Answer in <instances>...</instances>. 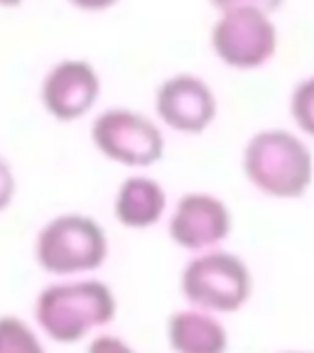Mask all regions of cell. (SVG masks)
<instances>
[{
    "label": "cell",
    "instance_id": "4",
    "mask_svg": "<svg viewBox=\"0 0 314 353\" xmlns=\"http://www.w3.org/2000/svg\"><path fill=\"white\" fill-rule=\"evenodd\" d=\"M177 285H179L182 304L204 309L226 319L231 314H238L243 307H248L255 280L246 258L221 245V248L189 255L179 270Z\"/></svg>",
    "mask_w": 314,
    "mask_h": 353
},
{
    "label": "cell",
    "instance_id": "8",
    "mask_svg": "<svg viewBox=\"0 0 314 353\" xmlns=\"http://www.w3.org/2000/svg\"><path fill=\"white\" fill-rule=\"evenodd\" d=\"M219 94L197 72H175L157 81L153 91V116L165 132L197 138L211 130L219 118Z\"/></svg>",
    "mask_w": 314,
    "mask_h": 353
},
{
    "label": "cell",
    "instance_id": "6",
    "mask_svg": "<svg viewBox=\"0 0 314 353\" xmlns=\"http://www.w3.org/2000/svg\"><path fill=\"white\" fill-rule=\"evenodd\" d=\"M209 50L224 69L238 74L260 72L280 52L275 15L255 8L216 10L209 28Z\"/></svg>",
    "mask_w": 314,
    "mask_h": 353
},
{
    "label": "cell",
    "instance_id": "16",
    "mask_svg": "<svg viewBox=\"0 0 314 353\" xmlns=\"http://www.w3.org/2000/svg\"><path fill=\"white\" fill-rule=\"evenodd\" d=\"M211 8L216 10H231V8H255V10H265V12H277L282 10L287 0H206Z\"/></svg>",
    "mask_w": 314,
    "mask_h": 353
},
{
    "label": "cell",
    "instance_id": "1",
    "mask_svg": "<svg viewBox=\"0 0 314 353\" xmlns=\"http://www.w3.org/2000/svg\"><path fill=\"white\" fill-rule=\"evenodd\" d=\"M116 316V290L99 275H81L52 277L39 287L30 319L50 343L74 346L106 331Z\"/></svg>",
    "mask_w": 314,
    "mask_h": 353
},
{
    "label": "cell",
    "instance_id": "11",
    "mask_svg": "<svg viewBox=\"0 0 314 353\" xmlns=\"http://www.w3.org/2000/svg\"><path fill=\"white\" fill-rule=\"evenodd\" d=\"M165 343L172 353H228L231 334L224 316L182 304L167 316Z\"/></svg>",
    "mask_w": 314,
    "mask_h": 353
},
{
    "label": "cell",
    "instance_id": "9",
    "mask_svg": "<svg viewBox=\"0 0 314 353\" xmlns=\"http://www.w3.org/2000/svg\"><path fill=\"white\" fill-rule=\"evenodd\" d=\"M167 238L187 255L226 245L233 233V211L224 196L206 189L184 192L165 216Z\"/></svg>",
    "mask_w": 314,
    "mask_h": 353
},
{
    "label": "cell",
    "instance_id": "17",
    "mask_svg": "<svg viewBox=\"0 0 314 353\" xmlns=\"http://www.w3.org/2000/svg\"><path fill=\"white\" fill-rule=\"evenodd\" d=\"M66 6L74 8L79 12H86V15H101V12H108L113 8H118L123 0H64Z\"/></svg>",
    "mask_w": 314,
    "mask_h": 353
},
{
    "label": "cell",
    "instance_id": "14",
    "mask_svg": "<svg viewBox=\"0 0 314 353\" xmlns=\"http://www.w3.org/2000/svg\"><path fill=\"white\" fill-rule=\"evenodd\" d=\"M86 353H138V348L113 331H101L86 341Z\"/></svg>",
    "mask_w": 314,
    "mask_h": 353
},
{
    "label": "cell",
    "instance_id": "7",
    "mask_svg": "<svg viewBox=\"0 0 314 353\" xmlns=\"http://www.w3.org/2000/svg\"><path fill=\"white\" fill-rule=\"evenodd\" d=\"M104 79L94 61L84 57H61L44 69L37 101L44 116L61 125L81 123L99 110Z\"/></svg>",
    "mask_w": 314,
    "mask_h": 353
},
{
    "label": "cell",
    "instance_id": "13",
    "mask_svg": "<svg viewBox=\"0 0 314 353\" xmlns=\"http://www.w3.org/2000/svg\"><path fill=\"white\" fill-rule=\"evenodd\" d=\"M287 116L304 140L314 143V72L300 77L287 96Z\"/></svg>",
    "mask_w": 314,
    "mask_h": 353
},
{
    "label": "cell",
    "instance_id": "5",
    "mask_svg": "<svg viewBox=\"0 0 314 353\" xmlns=\"http://www.w3.org/2000/svg\"><path fill=\"white\" fill-rule=\"evenodd\" d=\"M91 148L106 162L128 172H150L167 152V132L153 113L130 105H108L88 121Z\"/></svg>",
    "mask_w": 314,
    "mask_h": 353
},
{
    "label": "cell",
    "instance_id": "18",
    "mask_svg": "<svg viewBox=\"0 0 314 353\" xmlns=\"http://www.w3.org/2000/svg\"><path fill=\"white\" fill-rule=\"evenodd\" d=\"M20 6H25V0H0V10H15Z\"/></svg>",
    "mask_w": 314,
    "mask_h": 353
},
{
    "label": "cell",
    "instance_id": "19",
    "mask_svg": "<svg viewBox=\"0 0 314 353\" xmlns=\"http://www.w3.org/2000/svg\"><path fill=\"white\" fill-rule=\"evenodd\" d=\"M277 353H314V351H307V348H285V351H277Z\"/></svg>",
    "mask_w": 314,
    "mask_h": 353
},
{
    "label": "cell",
    "instance_id": "15",
    "mask_svg": "<svg viewBox=\"0 0 314 353\" xmlns=\"http://www.w3.org/2000/svg\"><path fill=\"white\" fill-rule=\"evenodd\" d=\"M17 196V174L12 162L0 152V214H6Z\"/></svg>",
    "mask_w": 314,
    "mask_h": 353
},
{
    "label": "cell",
    "instance_id": "10",
    "mask_svg": "<svg viewBox=\"0 0 314 353\" xmlns=\"http://www.w3.org/2000/svg\"><path fill=\"white\" fill-rule=\"evenodd\" d=\"M170 204V192L157 176L150 172H128L113 192L110 214L121 228L140 233L165 223Z\"/></svg>",
    "mask_w": 314,
    "mask_h": 353
},
{
    "label": "cell",
    "instance_id": "3",
    "mask_svg": "<svg viewBox=\"0 0 314 353\" xmlns=\"http://www.w3.org/2000/svg\"><path fill=\"white\" fill-rule=\"evenodd\" d=\"M110 238L104 223L84 211H61L44 221L32 238V260L50 277H81L104 270Z\"/></svg>",
    "mask_w": 314,
    "mask_h": 353
},
{
    "label": "cell",
    "instance_id": "12",
    "mask_svg": "<svg viewBox=\"0 0 314 353\" xmlns=\"http://www.w3.org/2000/svg\"><path fill=\"white\" fill-rule=\"evenodd\" d=\"M47 339L32 319L20 314H0V353H50Z\"/></svg>",
    "mask_w": 314,
    "mask_h": 353
},
{
    "label": "cell",
    "instance_id": "2",
    "mask_svg": "<svg viewBox=\"0 0 314 353\" xmlns=\"http://www.w3.org/2000/svg\"><path fill=\"white\" fill-rule=\"evenodd\" d=\"M238 165L246 184L271 201H300L314 184L312 143L295 128L268 125L251 132Z\"/></svg>",
    "mask_w": 314,
    "mask_h": 353
}]
</instances>
